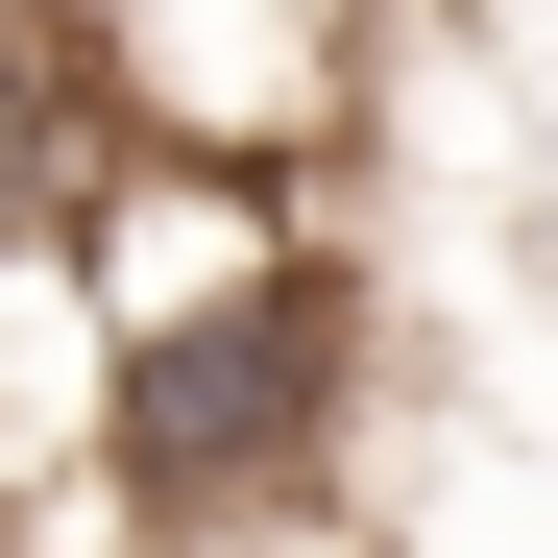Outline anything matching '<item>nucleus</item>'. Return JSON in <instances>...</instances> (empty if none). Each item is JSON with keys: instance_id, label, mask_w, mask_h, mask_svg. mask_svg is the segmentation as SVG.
Here are the masks:
<instances>
[{"instance_id": "3", "label": "nucleus", "mask_w": 558, "mask_h": 558, "mask_svg": "<svg viewBox=\"0 0 558 558\" xmlns=\"http://www.w3.org/2000/svg\"><path fill=\"white\" fill-rule=\"evenodd\" d=\"M98 195H122V98H98V25H73V0H0V292L98 243Z\"/></svg>"}, {"instance_id": "1", "label": "nucleus", "mask_w": 558, "mask_h": 558, "mask_svg": "<svg viewBox=\"0 0 558 558\" xmlns=\"http://www.w3.org/2000/svg\"><path fill=\"white\" fill-rule=\"evenodd\" d=\"M340 437H364V267L292 243V219H219L195 292H146L98 340V461H122V510L170 558L292 534L340 486Z\"/></svg>"}, {"instance_id": "2", "label": "nucleus", "mask_w": 558, "mask_h": 558, "mask_svg": "<svg viewBox=\"0 0 558 558\" xmlns=\"http://www.w3.org/2000/svg\"><path fill=\"white\" fill-rule=\"evenodd\" d=\"M98 25V98L122 146H219V170H292L364 98V0H73Z\"/></svg>"}]
</instances>
